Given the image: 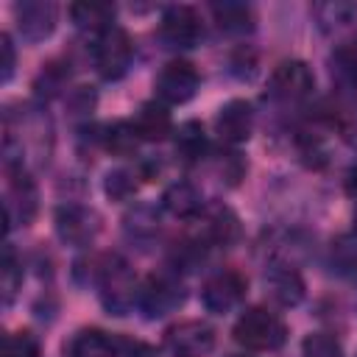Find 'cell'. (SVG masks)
Here are the masks:
<instances>
[{
	"label": "cell",
	"instance_id": "1",
	"mask_svg": "<svg viewBox=\"0 0 357 357\" xmlns=\"http://www.w3.org/2000/svg\"><path fill=\"white\" fill-rule=\"evenodd\" d=\"M95 284L100 293V304L109 315H128L139 307V279L131 271V265L126 259H120L117 254L100 257L95 262Z\"/></svg>",
	"mask_w": 357,
	"mask_h": 357
},
{
	"label": "cell",
	"instance_id": "2",
	"mask_svg": "<svg viewBox=\"0 0 357 357\" xmlns=\"http://www.w3.org/2000/svg\"><path fill=\"white\" fill-rule=\"evenodd\" d=\"M231 337L248 351H276L287 340V326L276 312L265 307H248L234 321Z\"/></svg>",
	"mask_w": 357,
	"mask_h": 357
},
{
	"label": "cell",
	"instance_id": "3",
	"mask_svg": "<svg viewBox=\"0 0 357 357\" xmlns=\"http://www.w3.org/2000/svg\"><path fill=\"white\" fill-rule=\"evenodd\" d=\"M187 298V290H184V282L178 279V271L176 268H165V271H156L151 276L142 279L139 284V312L151 321L156 318H165L170 312H176Z\"/></svg>",
	"mask_w": 357,
	"mask_h": 357
},
{
	"label": "cell",
	"instance_id": "4",
	"mask_svg": "<svg viewBox=\"0 0 357 357\" xmlns=\"http://www.w3.org/2000/svg\"><path fill=\"white\" fill-rule=\"evenodd\" d=\"M89 53H92V64H95L98 75L106 81H117L128 73V67L134 61V42L126 28L112 25V28L100 31L98 36H92Z\"/></svg>",
	"mask_w": 357,
	"mask_h": 357
},
{
	"label": "cell",
	"instance_id": "5",
	"mask_svg": "<svg viewBox=\"0 0 357 357\" xmlns=\"http://www.w3.org/2000/svg\"><path fill=\"white\" fill-rule=\"evenodd\" d=\"M159 42L167 47V50H190V47H198L206 36L204 31V17L198 8L192 6H167L162 11V20H159V31H156Z\"/></svg>",
	"mask_w": 357,
	"mask_h": 357
},
{
	"label": "cell",
	"instance_id": "6",
	"mask_svg": "<svg viewBox=\"0 0 357 357\" xmlns=\"http://www.w3.org/2000/svg\"><path fill=\"white\" fill-rule=\"evenodd\" d=\"M268 92L279 103H307L315 95V73L301 59H284L273 67Z\"/></svg>",
	"mask_w": 357,
	"mask_h": 357
},
{
	"label": "cell",
	"instance_id": "7",
	"mask_svg": "<svg viewBox=\"0 0 357 357\" xmlns=\"http://www.w3.org/2000/svg\"><path fill=\"white\" fill-rule=\"evenodd\" d=\"M245 293H248V279L234 268H220L209 273L206 282L201 284V301L212 315H226L237 310L245 301Z\"/></svg>",
	"mask_w": 357,
	"mask_h": 357
},
{
	"label": "cell",
	"instance_id": "8",
	"mask_svg": "<svg viewBox=\"0 0 357 357\" xmlns=\"http://www.w3.org/2000/svg\"><path fill=\"white\" fill-rule=\"evenodd\" d=\"M53 229H56V237H59L64 245L86 248V245L98 237V231H100V215H98L92 206L67 201V204L56 206Z\"/></svg>",
	"mask_w": 357,
	"mask_h": 357
},
{
	"label": "cell",
	"instance_id": "9",
	"mask_svg": "<svg viewBox=\"0 0 357 357\" xmlns=\"http://www.w3.org/2000/svg\"><path fill=\"white\" fill-rule=\"evenodd\" d=\"M192 237L212 248H229L231 243L240 240V218L231 206L226 204H206L204 212L195 218V231Z\"/></svg>",
	"mask_w": 357,
	"mask_h": 357
},
{
	"label": "cell",
	"instance_id": "10",
	"mask_svg": "<svg viewBox=\"0 0 357 357\" xmlns=\"http://www.w3.org/2000/svg\"><path fill=\"white\" fill-rule=\"evenodd\" d=\"M201 86V75L198 70L184 61V59H173L167 61L156 78H153V92H156V100L165 103V106H181L187 103L190 98H195Z\"/></svg>",
	"mask_w": 357,
	"mask_h": 357
},
{
	"label": "cell",
	"instance_id": "11",
	"mask_svg": "<svg viewBox=\"0 0 357 357\" xmlns=\"http://www.w3.org/2000/svg\"><path fill=\"white\" fill-rule=\"evenodd\" d=\"M162 343L173 357H206L215 351L218 332L206 321L190 318V321H178L167 326Z\"/></svg>",
	"mask_w": 357,
	"mask_h": 357
},
{
	"label": "cell",
	"instance_id": "12",
	"mask_svg": "<svg viewBox=\"0 0 357 357\" xmlns=\"http://www.w3.org/2000/svg\"><path fill=\"white\" fill-rule=\"evenodd\" d=\"M14 22H17V33L22 36V42L36 45L45 42L59 22V6L50 0H25L14 6Z\"/></svg>",
	"mask_w": 357,
	"mask_h": 357
},
{
	"label": "cell",
	"instance_id": "13",
	"mask_svg": "<svg viewBox=\"0 0 357 357\" xmlns=\"http://www.w3.org/2000/svg\"><path fill=\"white\" fill-rule=\"evenodd\" d=\"M265 290L268 296L279 304V307H298L304 301V279L298 273V268L293 262H284V259H271L268 268H265Z\"/></svg>",
	"mask_w": 357,
	"mask_h": 357
},
{
	"label": "cell",
	"instance_id": "14",
	"mask_svg": "<svg viewBox=\"0 0 357 357\" xmlns=\"http://www.w3.org/2000/svg\"><path fill=\"white\" fill-rule=\"evenodd\" d=\"M215 134L231 148L248 142L254 134V106L243 98L223 103L215 114Z\"/></svg>",
	"mask_w": 357,
	"mask_h": 357
},
{
	"label": "cell",
	"instance_id": "15",
	"mask_svg": "<svg viewBox=\"0 0 357 357\" xmlns=\"http://www.w3.org/2000/svg\"><path fill=\"white\" fill-rule=\"evenodd\" d=\"M131 126H134V131L142 142H162V139L173 137V128H176L167 106L159 103V100L139 103V109L131 117Z\"/></svg>",
	"mask_w": 357,
	"mask_h": 357
},
{
	"label": "cell",
	"instance_id": "16",
	"mask_svg": "<svg viewBox=\"0 0 357 357\" xmlns=\"http://www.w3.org/2000/svg\"><path fill=\"white\" fill-rule=\"evenodd\" d=\"M204 195L192 181H173L162 192V209L178 220H195L204 212Z\"/></svg>",
	"mask_w": 357,
	"mask_h": 357
},
{
	"label": "cell",
	"instance_id": "17",
	"mask_svg": "<svg viewBox=\"0 0 357 357\" xmlns=\"http://www.w3.org/2000/svg\"><path fill=\"white\" fill-rule=\"evenodd\" d=\"M173 151L181 162L195 165L209 153V134L198 120H184L173 128Z\"/></svg>",
	"mask_w": 357,
	"mask_h": 357
},
{
	"label": "cell",
	"instance_id": "18",
	"mask_svg": "<svg viewBox=\"0 0 357 357\" xmlns=\"http://www.w3.org/2000/svg\"><path fill=\"white\" fill-rule=\"evenodd\" d=\"M64 357H114V335L98 326H84L64 343Z\"/></svg>",
	"mask_w": 357,
	"mask_h": 357
},
{
	"label": "cell",
	"instance_id": "19",
	"mask_svg": "<svg viewBox=\"0 0 357 357\" xmlns=\"http://www.w3.org/2000/svg\"><path fill=\"white\" fill-rule=\"evenodd\" d=\"M209 14H212L218 31L226 36H248L257 22L254 8L245 3H212Z\"/></svg>",
	"mask_w": 357,
	"mask_h": 357
},
{
	"label": "cell",
	"instance_id": "20",
	"mask_svg": "<svg viewBox=\"0 0 357 357\" xmlns=\"http://www.w3.org/2000/svg\"><path fill=\"white\" fill-rule=\"evenodd\" d=\"M67 14H70V20L78 31H86L89 36H98L100 31L114 25L117 8L109 6V3H73L67 8Z\"/></svg>",
	"mask_w": 357,
	"mask_h": 357
},
{
	"label": "cell",
	"instance_id": "21",
	"mask_svg": "<svg viewBox=\"0 0 357 357\" xmlns=\"http://www.w3.org/2000/svg\"><path fill=\"white\" fill-rule=\"evenodd\" d=\"M312 17H315V22H318V28L324 33H335V31H343L351 22H357V3H349V0L315 3L312 6Z\"/></svg>",
	"mask_w": 357,
	"mask_h": 357
},
{
	"label": "cell",
	"instance_id": "22",
	"mask_svg": "<svg viewBox=\"0 0 357 357\" xmlns=\"http://www.w3.org/2000/svg\"><path fill=\"white\" fill-rule=\"evenodd\" d=\"M98 142H100L109 153H114V156H134L142 139L137 137L131 120H114V123H109V126L100 128Z\"/></svg>",
	"mask_w": 357,
	"mask_h": 357
},
{
	"label": "cell",
	"instance_id": "23",
	"mask_svg": "<svg viewBox=\"0 0 357 357\" xmlns=\"http://www.w3.org/2000/svg\"><path fill=\"white\" fill-rule=\"evenodd\" d=\"M0 287H3V304L8 307L14 301V296L22 287V259L17 257L14 245L6 243L3 248V268H0Z\"/></svg>",
	"mask_w": 357,
	"mask_h": 357
},
{
	"label": "cell",
	"instance_id": "24",
	"mask_svg": "<svg viewBox=\"0 0 357 357\" xmlns=\"http://www.w3.org/2000/svg\"><path fill=\"white\" fill-rule=\"evenodd\" d=\"M159 234V215L148 206H137L126 215V237L134 243H148Z\"/></svg>",
	"mask_w": 357,
	"mask_h": 357
},
{
	"label": "cell",
	"instance_id": "25",
	"mask_svg": "<svg viewBox=\"0 0 357 357\" xmlns=\"http://www.w3.org/2000/svg\"><path fill=\"white\" fill-rule=\"evenodd\" d=\"M3 357H42L39 337L33 332H28V329L8 332L3 337Z\"/></svg>",
	"mask_w": 357,
	"mask_h": 357
},
{
	"label": "cell",
	"instance_id": "26",
	"mask_svg": "<svg viewBox=\"0 0 357 357\" xmlns=\"http://www.w3.org/2000/svg\"><path fill=\"white\" fill-rule=\"evenodd\" d=\"M70 64H47L42 73H39V78H36V84H33V92H36V98H53V95H59L61 89H64V84H67V78H70V70H67Z\"/></svg>",
	"mask_w": 357,
	"mask_h": 357
},
{
	"label": "cell",
	"instance_id": "27",
	"mask_svg": "<svg viewBox=\"0 0 357 357\" xmlns=\"http://www.w3.org/2000/svg\"><path fill=\"white\" fill-rule=\"evenodd\" d=\"M301 357H343V346L329 332H310L301 340Z\"/></svg>",
	"mask_w": 357,
	"mask_h": 357
},
{
	"label": "cell",
	"instance_id": "28",
	"mask_svg": "<svg viewBox=\"0 0 357 357\" xmlns=\"http://www.w3.org/2000/svg\"><path fill=\"white\" fill-rule=\"evenodd\" d=\"M332 123L337 126L340 137L357 148V98L351 100H337V106L332 109Z\"/></svg>",
	"mask_w": 357,
	"mask_h": 357
},
{
	"label": "cell",
	"instance_id": "29",
	"mask_svg": "<svg viewBox=\"0 0 357 357\" xmlns=\"http://www.w3.org/2000/svg\"><path fill=\"white\" fill-rule=\"evenodd\" d=\"M103 190L112 201H128L137 192V176L131 170H123V167L109 170L106 178H103Z\"/></svg>",
	"mask_w": 357,
	"mask_h": 357
},
{
	"label": "cell",
	"instance_id": "30",
	"mask_svg": "<svg viewBox=\"0 0 357 357\" xmlns=\"http://www.w3.org/2000/svg\"><path fill=\"white\" fill-rule=\"evenodd\" d=\"M332 268L337 273L357 271V234H343L332 243Z\"/></svg>",
	"mask_w": 357,
	"mask_h": 357
},
{
	"label": "cell",
	"instance_id": "31",
	"mask_svg": "<svg viewBox=\"0 0 357 357\" xmlns=\"http://www.w3.org/2000/svg\"><path fill=\"white\" fill-rule=\"evenodd\" d=\"M296 145H298V156H301V162H304L307 167L318 170V167H324V165L329 162V151H326V145L321 142V137L301 131V137L296 139Z\"/></svg>",
	"mask_w": 357,
	"mask_h": 357
},
{
	"label": "cell",
	"instance_id": "32",
	"mask_svg": "<svg viewBox=\"0 0 357 357\" xmlns=\"http://www.w3.org/2000/svg\"><path fill=\"white\" fill-rule=\"evenodd\" d=\"M67 109H70V114L78 120V117H84V120H89V114H92V109H95V92H92V86H75V89H70V95H67Z\"/></svg>",
	"mask_w": 357,
	"mask_h": 357
},
{
	"label": "cell",
	"instance_id": "33",
	"mask_svg": "<svg viewBox=\"0 0 357 357\" xmlns=\"http://www.w3.org/2000/svg\"><path fill=\"white\" fill-rule=\"evenodd\" d=\"M114 357H153V349L142 340L114 335Z\"/></svg>",
	"mask_w": 357,
	"mask_h": 357
},
{
	"label": "cell",
	"instance_id": "34",
	"mask_svg": "<svg viewBox=\"0 0 357 357\" xmlns=\"http://www.w3.org/2000/svg\"><path fill=\"white\" fill-rule=\"evenodd\" d=\"M0 56H3V61H0V78H3V84H8L11 75H14V64H17V50H14V42H11L8 33L0 36Z\"/></svg>",
	"mask_w": 357,
	"mask_h": 357
},
{
	"label": "cell",
	"instance_id": "35",
	"mask_svg": "<svg viewBox=\"0 0 357 357\" xmlns=\"http://www.w3.org/2000/svg\"><path fill=\"white\" fill-rule=\"evenodd\" d=\"M346 190H349V195L357 201V162L351 165V170H349V176H346Z\"/></svg>",
	"mask_w": 357,
	"mask_h": 357
},
{
	"label": "cell",
	"instance_id": "36",
	"mask_svg": "<svg viewBox=\"0 0 357 357\" xmlns=\"http://www.w3.org/2000/svg\"><path fill=\"white\" fill-rule=\"evenodd\" d=\"M354 234H357V209H354Z\"/></svg>",
	"mask_w": 357,
	"mask_h": 357
},
{
	"label": "cell",
	"instance_id": "37",
	"mask_svg": "<svg viewBox=\"0 0 357 357\" xmlns=\"http://www.w3.org/2000/svg\"><path fill=\"white\" fill-rule=\"evenodd\" d=\"M229 357H251V354H229Z\"/></svg>",
	"mask_w": 357,
	"mask_h": 357
}]
</instances>
